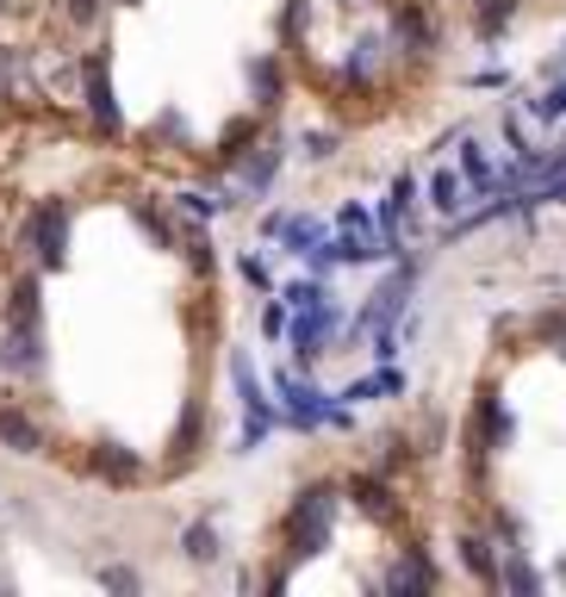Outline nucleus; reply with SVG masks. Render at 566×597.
Wrapping results in <instances>:
<instances>
[{
	"label": "nucleus",
	"mask_w": 566,
	"mask_h": 597,
	"mask_svg": "<svg viewBox=\"0 0 566 597\" xmlns=\"http://www.w3.org/2000/svg\"><path fill=\"white\" fill-rule=\"evenodd\" d=\"M535 119H566V81H548L535 100Z\"/></svg>",
	"instance_id": "nucleus-12"
},
{
	"label": "nucleus",
	"mask_w": 566,
	"mask_h": 597,
	"mask_svg": "<svg viewBox=\"0 0 566 597\" xmlns=\"http://www.w3.org/2000/svg\"><path fill=\"white\" fill-rule=\"evenodd\" d=\"M100 473H107L112 486H131V479H138V455H125V448H119V442H107V448H100Z\"/></svg>",
	"instance_id": "nucleus-8"
},
{
	"label": "nucleus",
	"mask_w": 566,
	"mask_h": 597,
	"mask_svg": "<svg viewBox=\"0 0 566 597\" xmlns=\"http://www.w3.org/2000/svg\"><path fill=\"white\" fill-rule=\"evenodd\" d=\"M429 205H436V212H448V219H455L461 205H467V181H461L455 169H442L436 181H429Z\"/></svg>",
	"instance_id": "nucleus-6"
},
{
	"label": "nucleus",
	"mask_w": 566,
	"mask_h": 597,
	"mask_svg": "<svg viewBox=\"0 0 566 597\" xmlns=\"http://www.w3.org/2000/svg\"><path fill=\"white\" fill-rule=\"evenodd\" d=\"M461 560H467V573L479 585H498V560H492V548L479 542V535H461Z\"/></svg>",
	"instance_id": "nucleus-7"
},
{
	"label": "nucleus",
	"mask_w": 566,
	"mask_h": 597,
	"mask_svg": "<svg viewBox=\"0 0 566 597\" xmlns=\"http://www.w3.org/2000/svg\"><path fill=\"white\" fill-rule=\"evenodd\" d=\"M348 498L362 504L367 517H380V523H393V517H398L393 486H386V479H367V473H362V479H348Z\"/></svg>",
	"instance_id": "nucleus-4"
},
{
	"label": "nucleus",
	"mask_w": 566,
	"mask_h": 597,
	"mask_svg": "<svg viewBox=\"0 0 566 597\" xmlns=\"http://www.w3.org/2000/svg\"><path fill=\"white\" fill-rule=\"evenodd\" d=\"M88 112H94L107 131H119V100H112V81H107V57L88 63Z\"/></svg>",
	"instance_id": "nucleus-3"
},
{
	"label": "nucleus",
	"mask_w": 566,
	"mask_h": 597,
	"mask_svg": "<svg viewBox=\"0 0 566 597\" xmlns=\"http://www.w3.org/2000/svg\"><path fill=\"white\" fill-rule=\"evenodd\" d=\"M286 236H293V250L305 255V250L317 243V224H312V219H293V224H286Z\"/></svg>",
	"instance_id": "nucleus-14"
},
{
	"label": "nucleus",
	"mask_w": 566,
	"mask_h": 597,
	"mask_svg": "<svg viewBox=\"0 0 566 597\" xmlns=\"http://www.w3.org/2000/svg\"><path fill=\"white\" fill-rule=\"evenodd\" d=\"M535 331L548 336V343H566V312H542L535 317Z\"/></svg>",
	"instance_id": "nucleus-15"
},
{
	"label": "nucleus",
	"mask_w": 566,
	"mask_h": 597,
	"mask_svg": "<svg viewBox=\"0 0 566 597\" xmlns=\"http://www.w3.org/2000/svg\"><path fill=\"white\" fill-rule=\"evenodd\" d=\"M100 579H107L112 591H138V573H131V566H107V573H100Z\"/></svg>",
	"instance_id": "nucleus-16"
},
{
	"label": "nucleus",
	"mask_w": 566,
	"mask_h": 597,
	"mask_svg": "<svg viewBox=\"0 0 566 597\" xmlns=\"http://www.w3.org/2000/svg\"><path fill=\"white\" fill-rule=\"evenodd\" d=\"M511 19H517V0H473V26H479V38H498L504 26H511Z\"/></svg>",
	"instance_id": "nucleus-5"
},
{
	"label": "nucleus",
	"mask_w": 566,
	"mask_h": 597,
	"mask_svg": "<svg viewBox=\"0 0 566 597\" xmlns=\"http://www.w3.org/2000/svg\"><path fill=\"white\" fill-rule=\"evenodd\" d=\"M26 243L38 250V262H44V267H63V250H69V219H63V205H38V219L26 224Z\"/></svg>",
	"instance_id": "nucleus-1"
},
{
	"label": "nucleus",
	"mask_w": 566,
	"mask_h": 597,
	"mask_svg": "<svg viewBox=\"0 0 566 597\" xmlns=\"http://www.w3.org/2000/svg\"><path fill=\"white\" fill-rule=\"evenodd\" d=\"M181 554H188L193 566H205V560H219V529H212V523H193V529L181 535Z\"/></svg>",
	"instance_id": "nucleus-9"
},
{
	"label": "nucleus",
	"mask_w": 566,
	"mask_h": 597,
	"mask_svg": "<svg viewBox=\"0 0 566 597\" xmlns=\"http://www.w3.org/2000/svg\"><path fill=\"white\" fill-rule=\"evenodd\" d=\"M0 442H7L13 455H44V429H38L19 405H0Z\"/></svg>",
	"instance_id": "nucleus-2"
},
{
	"label": "nucleus",
	"mask_w": 566,
	"mask_h": 597,
	"mask_svg": "<svg viewBox=\"0 0 566 597\" xmlns=\"http://www.w3.org/2000/svg\"><path fill=\"white\" fill-rule=\"evenodd\" d=\"M255 88H262V107H274V94H281V69H274V63H255Z\"/></svg>",
	"instance_id": "nucleus-13"
},
{
	"label": "nucleus",
	"mask_w": 566,
	"mask_h": 597,
	"mask_svg": "<svg viewBox=\"0 0 566 597\" xmlns=\"http://www.w3.org/2000/svg\"><path fill=\"white\" fill-rule=\"evenodd\" d=\"M461 169H467V181H479V188H486L492 181V162H486V150H479V143H461Z\"/></svg>",
	"instance_id": "nucleus-11"
},
{
	"label": "nucleus",
	"mask_w": 566,
	"mask_h": 597,
	"mask_svg": "<svg viewBox=\"0 0 566 597\" xmlns=\"http://www.w3.org/2000/svg\"><path fill=\"white\" fill-rule=\"evenodd\" d=\"M331 150H336V138H331V131H312V138H305V156H312V162H324Z\"/></svg>",
	"instance_id": "nucleus-17"
},
{
	"label": "nucleus",
	"mask_w": 566,
	"mask_h": 597,
	"mask_svg": "<svg viewBox=\"0 0 566 597\" xmlns=\"http://www.w3.org/2000/svg\"><path fill=\"white\" fill-rule=\"evenodd\" d=\"M94 13H100V0H69V19H75V26H94Z\"/></svg>",
	"instance_id": "nucleus-18"
},
{
	"label": "nucleus",
	"mask_w": 566,
	"mask_h": 597,
	"mask_svg": "<svg viewBox=\"0 0 566 597\" xmlns=\"http://www.w3.org/2000/svg\"><path fill=\"white\" fill-rule=\"evenodd\" d=\"M13 331H38V281L13 286Z\"/></svg>",
	"instance_id": "nucleus-10"
}]
</instances>
